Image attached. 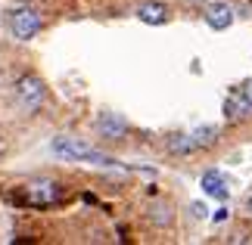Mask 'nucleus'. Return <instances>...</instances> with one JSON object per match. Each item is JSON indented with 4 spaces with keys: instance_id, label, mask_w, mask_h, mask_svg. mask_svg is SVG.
Listing matches in <instances>:
<instances>
[{
    "instance_id": "423d86ee",
    "label": "nucleus",
    "mask_w": 252,
    "mask_h": 245,
    "mask_svg": "<svg viewBox=\"0 0 252 245\" xmlns=\"http://www.w3.org/2000/svg\"><path fill=\"white\" fill-rule=\"evenodd\" d=\"M41 25H44L41 13H34V9H28V6L16 9V13L9 16V28H13V34L19 41H32V37L41 31Z\"/></svg>"
},
{
    "instance_id": "f257e3e1",
    "label": "nucleus",
    "mask_w": 252,
    "mask_h": 245,
    "mask_svg": "<svg viewBox=\"0 0 252 245\" xmlns=\"http://www.w3.org/2000/svg\"><path fill=\"white\" fill-rule=\"evenodd\" d=\"M19 205H28V208H50V205L63 202V186L56 180H32L22 186V192L16 195Z\"/></svg>"
},
{
    "instance_id": "9d476101",
    "label": "nucleus",
    "mask_w": 252,
    "mask_h": 245,
    "mask_svg": "<svg viewBox=\"0 0 252 245\" xmlns=\"http://www.w3.org/2000/svg\"><path fill=\"white\" fill-rule=\"evenodd\" d=\"M202 192L212 195V199H227V180H224V174L206 171V174H202Z\"/></svg>"
},
{
    "instance_id": "20e7f679",
    "label": "nucleus",
    "mask_w": 252,
    "mask_h": 245,
    "mask_svg": "<svg viewBox=\"0 0 252 245\" xmlns=\"http://www.w3.org/2000/svg\"><path fill=\"white\" fill-rule=\"evenodd\" d=\"M224 118L227 121H246L252 118V81H243L227 93L224 100Z\"/></svg>"
},
{
    "instance_id": "39448f33",
    "label": "nucleus",
    "mask_w": 252,
    "mask_h": 245,
    "mask_svg": "<svg viewBox=\"0 0 252 245\" xmlns=\"http://www.w3.org/2000/svg\"><path fill=\"white\" fill-rule=\"evenodd\" d=\"M44 96H47V90H44V81L41 78H34V75H22L19 78V84H16V103L22 106V112H37L41 109V103H44Z\"/></svg>"
},
{
    "instance_id": "0eeeda50",
    "label": "nucleus",
    "mask_w": 252,
    "mask_h": 245,
    "mask_svg": "<svg viewBox=\"0 0 252 245\" xmlns=\"http://www.w3.org/2000/svg\"><path fill=\"white\" fill-rule=\"evenodd\" d=\"M96 127H100V134L106 140H122V136L128 134V121H125L122 115H115V112H103Z\"/></svg>"
},
{
    "instance_id": "9b49d317",
    "label": "nucleus",
    "mask_w": 252,
    "mask_h": 245,
    "mask_svg": "<svg viewBox=\"0 0 252 245\" xmlns=\"http://www.w3.org/2000/svg\"><path fill=\"white\" fill-rule=\"evenodd\" d=\"M215 220H218V223L227 220V208H218V211H215Z\"/></svg>"
},
{
    "instance_id": "6e6552de",
    "label": "nucleus",
    "mask_w": 252,
    "mask_h": 245,
    "mask_svg": "<svg viewBox=\"0 0 252 245\" xmlns=\"http://www.w3.org/2000/svg\"><path fill=\"white\" fill-rule=\"evenodd\" d=\"M137 19L147 25H165L168 22V6L159 3V0H147V3L137 6Z\"/></svg>"
},
{
    "instance_id": "f8f14e48",
    "label": "nucleus",
    "mask_w": 252,
    "mask_h": 245,
    "mask_svg": "<svg viewBox=\"0 0 252 245\" xmlns=\"http://www.w3.org/2000/svg\"><path fill=\"white\" fill-rule=\"evenodd\" d=\"M246 211L252 214V195H249V199H246Z\"/></svg>"
},
{
    "instance_id": "1a4fd4ad",
    "label": "nucleus",
    "mask_w": 252,
    "mask_h": 245,
    "mask_svg": "<svg viewBox=\"0 0 252 245\" xmlns=\"http://www.w3.org/2000/svg\"><path fill=\"white\" fill-rule=\"evenodd\" d=\"M206 22H209V28H215V31H224V28L234 22V9H230L227 3H212V6H206Z\"/></svg>"
},
{
    "instance_id": "f03ea898",
    "label": "nucleus",
    "mask_w": 252,
    "mask_h": 245,
    "mask_svg": "<svg viewBox=\"0 0 252 245\" xmlns=\"http://www.w3.org/2000/svg\"><path fill=\"white\" fill-rule=\"evenodd\" d=\"M50 149L56 155H63V159H72V162H94V164H119L115 159H109V155L96 152L94 146L81 143L78 136H56V140L50 143Z\"/></svg>"
},
{
    "instance_id": "7ed1b4c3",
    "label": "nucleus",
    "mask_w": 252,
    "mask_h": 245,
    "mask_svg": "<svg viewBox=\"0 0 252 245\" xmlns=\"http://www.w3.org/2000/svg\"><path fill=\"white\" fill-rule=\"evenodd\" d=\"M215 140H218V127H199V131H193V134H174L168 140V149L178 152V155H187V152L206 149V146H212Z\"/></svg>"
}]
</instances>
